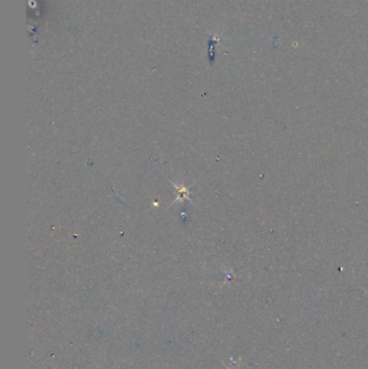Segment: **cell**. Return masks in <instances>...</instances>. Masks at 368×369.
I'll use <instances>...</instances> for the list:
<instances>
[{"label": "cell", "instance_id": "6da1fadb", "mask_svg": "<svg viewBox=\"0 0 368 369\" xmlns=\"http://www.w3.org/2000/svg\"><path fill=\"white\" fill-rule=\"evenodd\" d=\"M224 365H225V363H224ZM225 366H226V367H227V368H228V369H231V368H229V367H228V366H227V365H225Z\"/></svg>", "mask_w": 368, "mask_h": 369}]
</instances>
